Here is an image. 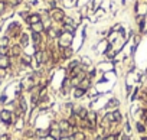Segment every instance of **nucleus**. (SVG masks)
<instances>
[{"label":"nucleus","mask_w":147,"mask_h":140,"mask_svg":"<svg viewBox=\"0 0 147 140\" xmlns=\"http://www.w3.org/2000/svg\"><path fill=\"white\" fill-rule=\"evenodd\" d=\"M71 42H72V33L64 32V33L59 35V45L62 46V48H68V46L71 45Z\"/></svg>","instance_id":"1"},{"label":"nucleus","mask_w":147,"mask_h":140,"mask_svg":"<svg viewBox=\"0 0 147 140\" xmlns=\"http://www.w3.org/2000/svg\"><path fill=\"white\" fill-rule=\"evenodd\" d=\"M49 137H52L55 140H59L62 137V131L59 129V124H52V127L49 129Z\"/></svg>","instance_id":"2"},{"label":"nucleus","mask_w":147,"mask_h":140,"mask_svg":"<svg viewBox=\"0 0 147 140\" xmlns=\"http://www.w3.org/2000/svg\"><path fill=\"white\" fill-rule=\"evenodd\" d=\"M51 17H52L55 22H61V20L65 19V13H64V10H61V9H53V10L51 12Z\"/></svg>","instance_id":"3"},{"label":"nucleus","mask_w":147,"mask_h":140,"mask_svg":"<svg viewBox=\"0 0 147 140\" xmlns=\"http://www.w3.org/2000/svg\"><path fill=\"white\" fill-rule=\"evenodd\" d=\"M0 119H2V121H5V123L9 124L12 121V113L7 111V110H3L2 113H0Z\"/></svg>","instance_id":"4"},{"label":"nucleus","mask_w":147,"mask_h":140,"mask_svg":"<svg viewBox=\"0 0 147 140\" xmlns=\"http://www.w3.org/2000/svg\"><path fill=\"white\" fill-rule=\"evenodd\" d=\"M10 66V59L7 55H2V58H0V68L2 69H6Z\"/></svg>","instance_id":"5"},{"label":"nucleus","mask_w":147,"mask_h":140,"mask_svg":"<svg viewBox=\"0 0 147 140\" xmlns=\"http://www.w3.org/2000/svg\"><path fill=\"white\" fill-rule=\"evenodd\" d=\"M90 85H91V80H90L88 77H85L84 80H81V82H79L78 88H82L84 91H85V90H88V88H90Z\"/></svg>","instance_id":"6"},{"label":"nucleus","mask_w":147,"mask_h":140,"mask_svg":"<svg viewBox=\"0 0 147 140\" xmlns=\"http://www.w3.org/2000/svg\"><path fill=\"white\" fill-rule=\"evenodd\" d=\"M26 22L29 23V25H35V23H39L40 22V16L39 15H30V16H28L26 17Z\"/></svg>","instance_id":"7"},{"label":"nucleus","mask_w":147,"mask_h":140,"mask_svg":"<svg viewBox=\"0 0 147 140\" xmlns=\"http://www.w3.org/2000/svg\"><path fill=\"white\" fill-rule=\"evenodd\" d=\"M35 56H36V62L38 64H42V62L46 61V55H45V52H42V51H38Z\"/></svg>","instance_id":"8"},{"label":"nucleus","mask_w":147,"mask_h":140,"mask_svg":"<svg viewBox=\"0 0 147 140\" xmlns=\"http://www.w3.org/2000/svg\"><path fill=\"white\" fill-rule=\"evenodd\" d=\"M30 28H32V31H33L35 33H40L42 31H44V25H42V22L35 23V25H30Z\"/></svg>","instance_id":"9"},{"label":"nucleus","mask_w":147,"mask_h":140,"mask_svg":"<svg viewBox=\"0 0 147 140\" xmlns=\"http://www.w3.org/2000/svg\"><path fill=\"white\" fill-rule=\"evenodd\" d=\"M69 127H71V126H69L68 120H64V121H61V123H59V129H61V131H62V133H64L65 130H69Z\"/></svg>","instance_id":"10"},{"label":"nucleus","mask_w":147,"mask_h":140,"mask_svg":"<svg viewBox=\"0 0 147 140\" xmlns=\"http://www.w3.org/2000/svg\"><path fill=\"white\" fill-rule=\"evenodd\" d=\"M69 140H84V134H82L81 131H78V133H74V134L69 137Z\"/></svg>","instance_id":"11"},{"label":"nucleus","mask_w":147,"mask_h":140,"mask_svg":"<svg viewBox=\"0 0 147 140\" xmlns=\"http://www.w3.org/2000/svg\"><path fill=\"white\" fill-rule=\"evenodd\" d=\"M84 94H85V91H84L82 88H75V92H74V97H76V98H79V97H82Z\"/></svg>","instance_id":"12"},{"label":"nucleus","mask_w":147,"mask_h":140,"mask_svg":"<svg viewBox=\"0 0 147 140\" xmlns=\"http://www.w3.org/2000/svg\"><path fill=\"white\" fill-rule=\"evenodd\" d=\"M28 42H29V36H28L26 33H23L22 38H20V45H22V46H26Z\"/></svg>","instance_id":"13"},{"label":"nucleus","mask_w":147,"mask_h":140,"mask_svg":"<svg viewBox=\"0 0 147 140\" xmlns=\"http://www.w3.org/2000/svg\"><path fill=\"white\" fill-rule=\"evenodd\" d=\"M7 45H9V38H2L0 39V48H7Z\"/></svg>","instance_id":"14"},{"label":"nucleus","mask_w":147,"mask_h":140,"mask_svg":"<svg viewBox=\"0 0 147 140\" xmlns=\"http://www.w3.org/2000/svg\"><path fill=\"white\" fill-rule=\"evenodd\" d=\"M12 55H15V56L20 55V45H15L13 46L12 48Z\"/></svg>","instance_id":"15"},{"label":"nucleus","mask_w":147,"mask_h":140,"mask_svg":"<svg viewBox=\"0 0 147 140\" xmlns=\"http://www.w3.org/2000/svg\"><path fill=\"white\" fill-rule=\"evenodd\" d=\"M62 55H64V58H71V55H72V49L69 48V46H68V48H64V54H62Z\"/></svg>","instance_id":"16"},{"label":"nucleus","mask_w":147,"mask_h":140,"mask_svg":"<svg viewBox=\"0 0 147 140\" xmlns=\"http://www.w3.org/2000/svg\"><path fill=\"white\" fill-rule=\"evenodd\" d=\"M48 35H49V38H56V36H59V33L53 29V28H51V29H48Z\"/></svg>","instance_id":"17"},{"label":"nucleus","mask_w":147,"mask_h":140,"mask_svg":"<svg viewBox=\"0 0 147 140\" xmlns=\"http://www.w3.org/2000/svg\"><path fill=\"white\" fill-rule=\"evenodd\" d=\"M64 31L67 33H74V26L72 25H67V23H65V25H64Z\"/></svg>","instance_id":"18"},{"label":"nucleus","mask_w":147,"mask_h":140,"mask_svg":"<svg viewBox=\"0 0 147 140\" xmlns=\"http://www.w3.org/2000/svg\"><path fill=\"white\" fill-rule=\"evenodd\" d=\"M87 119L91 120V124H94V123H95V119H97V115H95V113H88Z\"/></svg>","instance_id":"19"},{"label":"nucleus","mask_w":147,"mask_h":140,"mask_svg":"<svg viewBox=\"0 0 147 140\" xmlns=\"http://www.w3.org/2000/svg\"><path fill=\"white\" fill-rule=\"evenodd\" d=\"M36 134H38V136H40V137H45V136H48V134H49V130H38V131H36Z\"/></svg>","instance_id":"20"},{"label":"nucleus","mask_w":147,"mask_h":140,"mask_svg":"<svg viewBox=\"0 0 147 140\" xmlns=\"http://www.w3.org/2000/svg\"><path fill=\"white\" fill-rule=\"evenodd\" d=\"M32 38H33V40H35V43H39L40 42V33H32Z\"/></svg>","instance_id":"21"},{"label":"nucleus","mask_w":147,"mask_h":140,"mask_svg":"<svg viewBox=\"0 0 147 140\" xmlns=\"http://www.w3.org/2000/svg\"><path fill=\"white\" fill-rule=\"evenodd\" d=\"M22 62H23L25 65H29V64H30V58H29L28 55H25V56H22Z\"/></svg>","instance_id":"22"},{"label":"nucleus","mask_w":147,"mask_h":140,"mask_svg":"<svg viewBox=\"0 0 147 140\" xmlns=\"http://www.w3.org/2000/svg\"><path fill=\"white\" fill-rule=\"evenodd\" d=\"M117 105H118V101H117V100H110V104H108L107 107L111 108V107H117Z\"/></svg>","instance_id":"23"},{"label":"nucleus","mask_w":147,"mask_h":140,"mask_svg":"<svg viewBox=\"0 0 147 140\" xmlns=\"http://www.w3.org/2000/svg\"><path fill=\"white\" fill-rule=\"evenodd\" d=\"M6 2H7L9 5H12V6H17V5L20 3V0H6Z\"/></svg>","instance_id":"24"},{"label":"nucleus","mask_w":147,"mask_h":140,"mask_svg":"<svg viewBox=\"0 0 147 140\" xmlns=\"http://www.w3.org/2000/svg\"><path fill=\"white\" fill-rule=\"evenodd\" d=\"M104 140H117V137H115V134H108L104 137Z\"/></svg>","instance_id":"25"},{"label":"nucleus","mask_w":147,"mask_h":140,"mask_svg":"<svg viewBox=\"0 0 147 140\" xmlns=\"http://www.w3.org/2000/svg\"><path fill=\"white\" fill-rule=\"evenodd\" d=\"M5 7H6L5 2H2V0H0V13H3V12H5Z\"/></svg>","instance_id":"26"},{"label":"nucleus","mask_w":147,"mask_h":140,"mask_svg":"<svg viewBox=\"0 0 147 140\" xmlns=\"http://www.w3.org/2000/svg\"><path fill=\"white\" fill-rule=\"evenodd\" d=\"M137 130H138V131H140V133H143V131H144V130H146V129H144V126H143V124H141V123H138V124H137Z\"/></svg>","instance_id":"27"},{"label":"nucleus","mask_w":147,"mask_h":140,"mask_svg":"<svg viewBox=\"0 0 147 140\" xmlns=\"http://www.w3.org/2000/svg\"><path fill=\"white\" fill-rule=\"evenodd\" d=\"M0 140H9V136H7V134H3V136H0Z\"/></svg>","instance_id":"28"},{"label":"nucleus","mask_w":147,"mask_h":140,"mask_svg":"<svg viewBox=\"0 0 147 140\" xmlns=\"http://www.w3.org/2000/svg\"><path fill=\"white\" fill-rule=\"evenodd\" d=\"M121 140H130V139H129V136H124V134H123V136H121Z\"/></svg>","instance_id":"29"},{"label":"nucleus","mask_w":147,"mask_h":140,"mask_svg":"<svg viewBox=\"0 0 147 140\" xmlns=\"http://www.w3.org/2000/svg\"><path fill=\"white\" fill-rule=\"evenodd\" d=\"M146 126H147V119H146Z\"/></svg>","instance_id":"30"}]
</instances>
